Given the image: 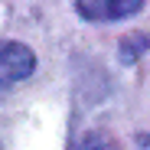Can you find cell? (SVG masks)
Segmentation results:
<instances>
[{
	"mask_svg": "<svg viewBox=\"0 0 150 150\" xmlns=\"http://www.w3.org/2000/svg\"><path fill=\"white\" fill-rule=\"evenodd\" d=\"M36 69V56L23 42H0V88H10L30 79Z\"/></svg>",
	"mask_w": 150,
	"mask_h": 150,
	"instance_id": "6da1fadb",
	"label": "cell"
},
{
	"mask_svg": "<svg viewBox=\"0 0 150 150\" xmlns=\"http://www.w3.org/2000/svg\"><path fill=\"white\" fill-rule=\"evenodd\" d=\"M144 0H75L85 20H124L140 10Z\"/></svg>",
	"mask_w": 150,
	"mask_h": 150,
	"instance_id": "7a4b0ae2",
	"label": "cell"
},
{
	"mask_svg": "<svg viewBox=\"0 0 150 150\" xmlns=\"http://www.w3.org/2000/svg\"><path fill=\"white\" fill-rule=\"evenodd\" d=\"M79 150H117V147H114V140H111V137H101V134H88V137L79 144Z\"/></svg>",
	"mask_w": 150,
	"mask_h": 150,
	"instance_id": "3957f363",
	"label": "cell"
}]
</instances>
